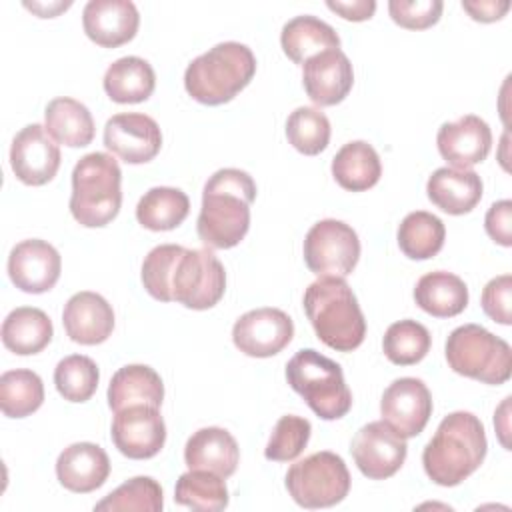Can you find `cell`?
Returning <instances> with one entry per match:
<instances>
[{
	"mask_svg": "<svg viewBox=\"0 0 512 512\" xmlns=\"http://www.w3.org/2000/svg\"><path fill=\"white\" fill-rule=\"evenodd\" d=\"M256 198L252 176L240 168L216 170L202 192V208L196 232L204 246L226 250L246 236L250 228V204Z\"/></svg>",
	"mask_w": 512,
	"mask_h": 512,
	"instance_id": "obj_1",
	"label": "cell"
},
{
	"mask_svg": "<svg viewBox=\"0 0 512 512\" xmlns=\"http://www.w3.org/2000/svg\"><path fill=\"white\" fill-rule=\"evenodd\" d=\"M488 450L486 432L472 412H452L436 428L424 446L422 464L428 478L440 486H458L484 462Z\"/></svg>",
	"mask_w": 512,
	"mask_h": 512,
	"instance_id": "obj_2",
	"label": "cell"
},
{
	"mask_svg": "<svg viewBox=\"0 0 512 512\" xmlns=\"http://www.w3.org/2000/svg\"><path fill=\"white\" fill-rule=\"evenodd\" d=\"M304 312L316 336L332 350L352 352L366 336L360 304L344 278H318L304 292Z\"/></svg>",
	"mask_w": 512,
	"mask_h": 512,
	"instance_id": "obj_3",
	"label": "cell"
},
{
	"mask_svg": "<svg viewBox=\"0 0 512 512\" xmlns=\"http://www.w3.org/2000/svg\"><path fill=\"white\" fill-rule=\"evenodd\" d=\"M256 74V58L246 44L220 42L194 58L184 72L186 92L200 104L230 102Z\"/></svg>",
	"mask_w": 512,
	"mask_h": 512,
	"instance_id": "obj_4",
	"label": "cell"
},
{
	"mask_svg": "<svg viewBox=\"0 0 512 512\" xmlns=\"http://www.w3.org/2000/svg\"><path fill=\"white\" fill-rule=\"evenodd\" d=\"M122 172L106 152L82 156L72 170L70 212L86 228H102L112 222L122 206Z\"/></svg>",
	"mask_w": 512,
	"mask_h": 512,
	"instance_id": "obj_5",
	"label": "cell"
},
{
	"mask_svg": "<svg viewBox=\"0 0 512 512\" xmlns=\"http://www.w3.org/2000/svg\"><path fill=\"white\" fill-rule=\"evenodd\" d=\"M286 380L322 420H338L352 408V392L340 364L312 348L298 350L288 360Z\"/></svg>",
	"mask_w": 512,
	"mask_h": 512,
	"instance_id": "obj_6",
	"label": "cell"
},
{
	"mask_svg": "<svg viewBox=\"0 0 512 512\" xmlns=\"http://www.w3.org/2000/svg\"><path fill=\"white\" fill-rule=\"evenodd\" d=\"M448 366L484 384H504L512 372L510 344L480 324H464L450 332L446 340Z\"/></svg>",
	"mask_w": 512,
	"mask_h": 512,
	"instance_id": "obj_7",
	"label": "cell"
},
{
	"mask_svg": "<svg viewBox=\"0 0 512 512\" xmlns=\"http://www.w3.org/2000/svg\"><path fill=\"white\" fill-rule=\"evenodd\" d=\"M286 490L302 508H330L348 496L350 472L338 454L314 452L288 468Z\"/></svg>",
	"mask_w": 512,
	"mask_h": 512,
	"instance_id": "obj_8",
	"label": "cell"
},
{
	"mask_svg": "<svg viewBox=\"0 0 512 512\" xmlns=\"http://www.w3.org/2000/svg\"><path fill=\"white\" fill-rule=\"evenodd\" d=\"M226 290L222 262L210 250L184 248L170 278L172 302L192 310H208L220 302Z\"/></svg>",
	"mask_w": 512,
	"mask_h": 512,
	"instance_id": "obj_9",
	"label": "cell"
},
{
	"mask_svg": "<svg viewBox=\"0 0 512 512\" xmlns=\"http://www.w3.org/2000/svg\"><path fill=\"white\" fill-rule=\"evenodd\" d=\"M360 258V240L352 226L326 218L304 238V262L320 278H346Z\"/></svg>",
	"mask_w": 512,
	"mask_h": 512,
	"instance_id": "obj_10",
	"label": "cell"
},
{
	"mask_svg": "<svg viewBox=\"0 0 512 512\" xmlns=\"http://www.w3.org/2000/svg\"><path fill=\"white\" fill-rule=\"evenodd\" d=\"M352 458L358 470L370 480H386L394 476L406 460V438L388 422L374 420L364 424L352 438Z\"/></svg>",
	"mask_w": 512,
	"mask_h": 512,
	"instance_id": "obj_11",
	"label": "cell"
},
{
	"mask_svg": "<svg viewBox=\"0 0 512 512\" xmlns=\"http://www.w3.org/2000/svg\"><path fill=\"white\" fill-rule=\"evenodd\" d=\"M294 336L292 318L280 308H256L242 314L232 328L234 346L252 358L282 352Z\"/></svg>",
	"mask_w": 512,
	"mask_h": 512,
	"instance_id": "obj_12",
	"label": "cell"
},
{
	"mask_svg": "<svg viewBox=\"0 0 512 512\" xmlns=\"http://www.w3.org/2000/svg\"><path fill=\"white\" fill-rule=\"evenodd\" d=\"M112 442L132 460L156 456L166 442V424L158 408L136 404L116 412L112 420Z\"/></svg>",
	"mask_w": 512,
	"mask_h": 512,
	"instance_id": "obj_13",
	"label": "cell"
},
{
	"mask_svg": "<svg viewBox=\"0 0 512 512\" xmlns=\"http://www.w3.org/2000/svg\"><path fill=\"white\" fill-rule=\"evenodd\" d=\"M104 146L126 164H144L160 152L162 132L154 118L140 112H122L106 122Z\"/></svg>",
	"mask_w": 512,
	"mask_h": 512,
	"instance_id": "obj_14",
	"label": "cell"
},
{
	"mask_svg": "<svg viewBox=\"0 0 512 512\" xmlns=\"http://www.w3.org/2000/svg\"><path fill=\"white\" fill-rule=\"evenodd\" d=\"M382 420L404 438L418 436L432 416V396L420 378L394 380L380 400Z\"/></svg>",
	"mask_w": 512,
	"mask_h": 512,
	"instance_id": "obj_15",
	"label": "cell"
},
{
	"mask_svg": "<svg viewBox=\"0 0 512 512\" xmlns=\"http://www.w3.org/2000/svg\"><path fill=\"white\" fill-rule=\"evenodd\" d=\"M10 166L20 182L42 186L60 168V148L44 126L28 124L12 140Z\"/></svg>",
	"mask_w": 512,
	"mask_h": 512,
	"instance_id": "obj_16",
	"label": "cell"
},
{
	"mask_svg": "<svg viewBox=\"0 0 512 512\" xmlns=\"http://www.w3.org/2000/svg\"><path fill=\"white\" fill-rule=\"evenodd\" d=\"M62 258L58 250L40 238L18 242L8 256V276L16 288L28 294H42L54 288L60 278Z\"/></svg>",
	"mask_w": 512,
	"mask_h": 512,
	"instance_id": "obj_17",
	"label": "cell"
},
{
	"mask_svg": "<svg viewBox=\"0 0 512 512\" xmlns=\"http://www.w3.org/2000/svg\"><path fill=\"white\" fill-rule=\"evenodd\" d=\"M302 84L314 104L334 106L352 90L354 70L340 48L324 50L302 64Z\"/></svg>",
	"mask_w": 512,
	"mask_h": 512,
	"instance_id": "obj_18",
	"label": "cell"
},
{
	"mask_svg": "<svg viewBox=\"0 0 512 512\" xmlns=\"http://www.w3.org/2000/svg\"><path fill=\"white\" fill-rule=\"evenodd\" d=\"M440 156L452 168L468 170L480 164L492 148L490 126L476 114H466L456 122H444L436 134Z\"/></svg>",
	"mask_w": 512,
	"mask_h": 512,
	"instance_id": "obj_19",
	"label": "cell"
},
{
	"mask_svg": "<svg viewBox=\"0 0 512 512\" xmlns=\"http://www.w3.org/2000/svg\"><path fill=\"white\" fill-rule=\"evenodd\" d=\"M140 16L130 0H90L82 10L86 36L102 48L130 42L138 32Z\"/></svg>",
	"mask_w": 512,
	"mask_h": 512,
	"instance_id": "obj_20",
	"label": "cell"
},
{
	"mask_svg": "<svg viewBox=\"0 0 512 512\" xmlns=\"http://www.w3.org/2000/svg\"><path fill=\"white\" fill-rule=\"evenodd\" d=\"M62 324L68 338L76 344L94 346L114 330V310L108 300L96 292H76L64 306Z\"/></svg>",
	"mask_w": 512,
	"mask_h": 512,
	"instance_id": "obj_21",
	"label": "cell"
},
{
	"mask_svg": "<svg viewBox=\"0 0 512 512\" xmlns=\"http://www.w3.org/2000/svg\"><path fill=\"white\" fill-rule=\"evenodd\" d=\"M110 474L108 454L92 442H76L64 448L56 460L58 482L76 494L100 488Z\"/></svg>",
	"mask_w": 512,
	"mask_h": 512,
	"instance_id": "obj_22",
	"label": "cell"
},
{
	"mask_svg": "<svg viewBox=\"0 0 512 512\" xmlns=\"http://www.w3.org/2000/svg\"><path fill=\"white\" fill-rule=\"evenodd\" d=\"M240 450L234 436L218 426L196 430L184 446V462L190 470H208L222 478L236 472Z\"/></svg>",
	"mask_w": 512,
	"mask_h": 512,
	"instance_id": "obj_23",
	"label": "cell"
},
{
	"mask_svg": "<svg viewBox=\"0 0 512 512\" xmlns=\"http://www.w3.org/2000/svg\"><path fill=\"white\" fill-rule=\"evenodd\" d=\"M430 202L446 214H468L482 198V180L474 170L438 168L426 182Z\"/></svg>",
	"mask_w": 512,
	"mask_h": 512,
	"instance_id": "obj_24",
	"label": "cell"
},
{
	"mask_svg": "<svg viewBox=\"0 0 512 512\" xmlns=\"http://www.w3.org/2000/svg\"><path fill=\"white\" fill-rule=\"evenodd\" d=\"M164 400V384L160 374L146 364L122 366L108 384V406L120 412L128 406L146 404L160 408Z\"/></svg>",
	"mask_w": 512,
	"mask_h": 512,
	"instance_id": "obj_25",
	"label": "cell"
},
{
	"mask_svg": "<svg viewBox=\"0 0 512 512\" xmlns=\"http://www.w3.org/2000/svg\"><path fill=\"white\" fill-rule=\"evenodd\" d=\"M280 44L292 62L304 64L308 58L324 50L340 48V36L328 22L310 14H302L294 16L282 26Z\"/></svg>",
	"mask_w": 512,
	"mask_h": 512,
	"instance_id": "obj_26",
	"label": "cell"
},
{
	"mask_svg": "<svg viewBox=\"0 0 512 512\" xmlns=\"http://www.w3.org/2000/svg\"><path fill=\"white\" fill-rule=\"evenodd\" d=\"M414 300L430 316L452 318L468 306V286L452 272H428L416 282Z\"/></svg>",
	"mask_w": 512,
	"mask_h": 512,
	"instance_id": "obj_27",
	"label": "cell"
},
{
	"mask_svg": "<svg viewBox=\"0 0 512 512\" xmlns=\"http://www.w3.org/2000/svg\"><path fill=\"white\" fill-rule=\"evenodd\" d=\"M156 74L148 60L124 56L112 62L104 74V90L112 102L136 104L152 96Z\"/></svg>",
	"mask_w": 512,
	"mask_h": 512,
	"instance_id": "obj_28",
	"label": "cell"
},
{
	"mask_svg": "<svg viewBox=\"0 0 512 512\" xmlns=\"http://www.w3.org/2000/svg\"><path fill=\"white\" fill-rule=\"evenodd\" d=\"M52 334L54 328L48 314L32 306L12 310L2 322V342L18 356L42 352L50 344Z\"/></svg>",
	"mask_w": 512,
	"mask_h": 512,
	"instance_id": "obj_29",
	"label": "cell"
},
{
	"mask_svg": "<svg viewBox=\"0 0 512 512\" xmlns=\"http://www.w3.org/2000/svg\"><path fill=\"white\" fill-rule=\"evenodd\" d=\"M44 128L60 144L84 148L94 138V120L90 110L68 96L54 98L44 110Z\"/></svg>",
	"mask_w": 512,
	"mask_h": 512,
	"instance_id": "obj_30",
	"label": "cell"
},
{
	"mask_svg": "<svg viewBox=\"0 0 512 512\" xmlns=\"http://www.w3.org/2000/svg\"><path fill=\"white\" fill-rule=\"evenodd\" d=\"M332 176L344 190L364 192L382 176L380 156L368 142L352 140L332 158Z\"/></svg>",
	"mask_w": 512,
	"mask_h": 512,
	"instance_id": "obj_31",
	"label": "cell"
},
{
	"mask_svg": "<svg viewBox=\"0 0 512 512\" xmlns=\"http://www.w3.org/2000/svg\"><path fill=\"white\" fill-rule=\"evenodd\" d=\"M190 212V200L180 188H150L136 206V220L154 232L174 230Z\"/></svg>",
	"mask_w": 512,
	"mask_h": 512,
	"instance_id": "obj_32",
	"label": "cell"
},
{
	"mask_svg": "<svg viewBox=\"0 0 512 512\" xmlns=\"http://www.w3.org/2000/svg\"><path fill=\"white\" fill-rule=\"evenodd\" d=\"M396 238L400 250L408 258L428 260L442 250L446 228L438 216L426 210H416L404 216V220L398 226Z\"/></svg>",
	"mask_w": 512,
	"mask_h": 512,
	"instance_id": "obj_33",
	"label": "cell"
},
{
	"mask_svg": "<svg viewBox=\"0 0 512 512\" xmlns=\"http://www.w3.org/2000/svg\"><path fill=\"white\" fill-rule=\"evenodd\" d=\"M44 402L42 378L26 368L8 370L0 376V408L8 418H26Z\"/></svg>",
	"mask_w": 512,
	"mask_h": 512,
	"instance_id": "obj_34",
	"label": "cell"
},
{
	"mask_svg": "<svg viewBox=\"0 0 512 512\" xmlns=\"http://www.w3.org/2000/svg\"><path fill=\"white\" fill-rule=\"evenodd\" d=\"M174 502L202 512H218L228 506V488L214 472L188 470L176 482Z\"/></svg>",
	"mask_w": 512,
	"mask_h": 512,
	"instance_id": "obj_35",
	"label": "cell"
},
{
	"mask_svg": "<svg viewBox=\"0 0 512 512\" xmlns=\"http://www.w3.org/2000/svg\"><path fill=\"white\" fill-rule=\"evenodd\" d=\"M432 338L424 324L416 320H398L388 326L382 348L386 358L398 366H412L420 362L430 350Z\"/></svg>",
	"mask_w": 512,
	"mask_h": 512,
	"instance_id": "obj_36",
	"label": "cell"
},
{
	"mask_svg": "<svg viewBox=\"0 0 512 512\" xmlns=\"http://www.w3.org/2000/svg\"><path fill=\"white\" fill-rule=\"evenodd\" d=\"M100 372L92 358L72 354L62 358L54 368V384L68 402H86L98 388Z\"/></svg>",
	"mask_w": 512,
	"mask_h": 512,
	"instance_id": "obj_37",
	"label": "cell"
},
{
	"mask_svg": "<svg viewBox=\"0 0 512 512\" xmlns=\"http://www.w3.org/2000/svg\"><path fill=\"white\" fill-rule=\"evenodd\" d=\"M286 138L298 152L316 156L330 142V120L318 108L300 106L286 120Z\"/></svg>",
	"mask_w": 512,
	"mask_h": 512,
	"instance_id": "obj_38",
	"label": "cell"
},
{
	"mask_svg": "<svg viewBox=\"0 0 512 512\" xmlns=\"http://www.w3.org/2000/svg\"><path fill=\"white\" fill-rule=\"evenodd\" d=\"M164 506L162 488L150 476H136L120 484L106 498H102L94 510H138V512H160Z\"/></svg>",
	"mask_w": 512,
	"mask_h": 512,
	"instance_id": "obj_39",
	"label": "cell"
},
{
	"mask_svg": "<svg viewBox=\"0 0 512 512\" xmlns=\"http://www.w3.org/2000/svg\"><path fill=\"white\" fill-rule=\"evenodd\" d=\"M310 432H312V426L306 418L294 416V414L282 416L270 434L264 456L274 462L296 460L306 448L310 440Z\"/></svg>",
	"mask_w": 512,
	"mask_h": 512,
	"instance_id": "obj_40",
	"label": "cell"
},
{
	"mask_svg": "<svg viewBox=\"0 0 512 512\" xmlns=\"http://www.w3.org/2000/svg\"><path fill=\"white\" fill-rule=\"evenodd\" d=\"M184 246L178 244H160L148 252V256L142 262V284L146 292L160 300V302H172L170 296V278L172 270L176 266L178 256L182 254Z\"/></svg>",
	"mask_w": 512,
	"mask_h": 512,
	"instance_id": "obj_41",
	"label": "cell"
},
{
	"mask_svg": "<svg viewBox=\"0 0 512 512\" xmlns=\"http://www.w3.org/2000/svg\"><path fill=\"white\" fill-rule=\"evenodd\" d=\"M444 4L440 0H390L388 12L390 18L408 30H424L434 26L440 20Z\"/></svg>",
	"mask_w": 512,
	"mask_h": 512,
	"instance_id": "obj_42",
	"label": "cell"
},
{
	"mask_svg": "<svg viewBox=\"0 0 512 512\" xmlns=\"http://www.w3.org/2000/svg\"><path fill=\"white\" fill-rule=\"evenodd\" d=\"M510 298H512V276L502 274L492 278L484 290H482V310L488 318H492L498 324L508 326L512 322L510 314Z\"/></svg>",
	"mask_w": 512,
	"mask_h": 512,
	"instance_id": "obj_43",
	"label": "cell"
},
{
	"mask_svg": "<svg viewBox=\"0 0 512 512\" xmlns=\"http://www.w3.org/2000/svg\"><path fill=\"white\" fill-rule=\"evenodd\" d=\"M512 202L510 200H500L494 202L484 218V228L488 236L500 244V246H510L512 244Z\"/></svg>",
	"mask_w": 512,
	"mask_h": 512,
	"instance_id": "obj_44",
	"label": "cell"
},
{
	"mask_svg": "<svg viewBox=\"0 0 512 512\" xmlns=\"http://www.w3.org/2000/svg\"><path fill=\"white\" fill-rule=\"evenodd\" d=\"M462 8L476 22H496L510 10V2H506V0H462Z\"/></svg>",
	"mask_w": 512,
	"mask_h": 512,
	"instance_id": "obj_45",
	"label": "cell"
},
{
	"mask_svg": "<svg viewBox=\"0 0 512 512\" xmlns=\"http://www.w3.org/2000/svg\"><path fill=\"white\" fill-rule=\"evenodd\" d=\"M326 6L340 14L344 20H352V22H362L372 18L374 10H376V2L374 0H352V2H340V0H328Z\"/></svg>",
	"mask_w": 512,
	"mask_h": 512,
	"instance_id": "obj_46",
	"label": "cell"
},
{
	"mask_svg": "<svg viewBox=\"0 0 512 512\" xmlns=\"http://www.w3.org/2000/svg\"><path fill=\"white\" fill-rule=\"evenodd\" d=\"M72 2H50V4H44V2H24V6L32 12H36L40 18H54L58 12L70 8Z\"/></svg>",
	"mask_w": 512,
	"mask_h": 512,
	"instance_id": "obj_47",
	"label": "cell"
}]
</instances>
